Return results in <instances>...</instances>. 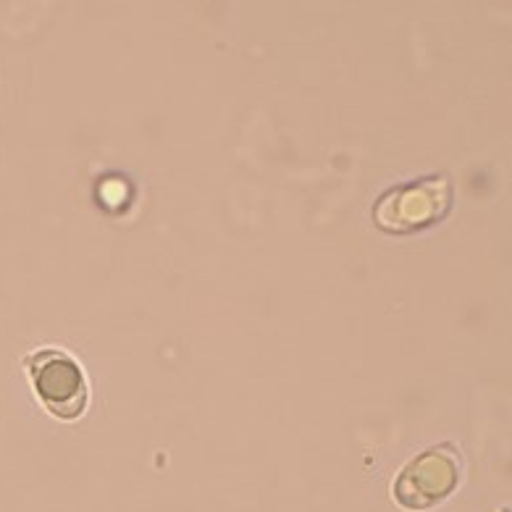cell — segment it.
Masks as SVG:
<instances>
[{
	"label": "cell",
	"mask_w": 512,
	"mask_h": 512,
	"mask_svg": "<svg viewBox=\"0 0 512 512\" xmlns=\"http://www.w3.org/2000/svg\"><path fill=\"white\" fill-rule=\"evenodd\" d=\"M463 476V460L455 444H436L415 455L394 481V499L410 512L442 505Z\"/></svg>",
	"instance_id": "3"
},
{
	"label": "cell",
	"mask_w": 512,
	"mask_h": 512,
	"mask_svg": "<svg viewBox=\"0 0 512 512\" xmlns=\"http://www.w3.org/2000/svg\"><path fill=\"white\" fill-rule=\"evenodd\" d=\"M449 208L452 184L447 176H426L384 192L373 208V221L389 234H410L442 221Z\"/></svg>",
	"instance_id": "2"
},
{
	"label": "cell",
	"mask_w": 512,
	"mask_h": 512,
	"mask_svg": "<svg viewBox=\"0 0 512 512\" xmlns=\"http://www.w3.org/2000/svg\"><path fill=\"white\" fill-rule=\"evenodd\" d=\"M29 381L37 400L43 402L50 415L61 421H74L85 415L90 402V386L82 365L71 358L69 352L56 347H43L24 358Z\"/></svg>",
	"instance_id": "1"
}]
</instances>
